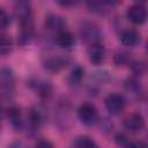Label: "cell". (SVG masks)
<instances>
[{"instance_id": "1", "label": "cell", "mask_w": 148, "mask_h": 148, "mask_svg": "<svg viewBox=\"0 0 148 148\" xmlns=\"http://www.w3.org/2000/svg\"><path fill=\"white\" fill-rule=\"evenodd\" d=\"M79 35L81 40L87 45L101 43L102 39V31L92 21H82L79 27Z\"/></svg>"}, {"instance_id": "2", "label": "cell", "mask_w": 148, "mask_h": 148, "mask_svg": "<svg viewBox=\"0 0 148 148\" xmlns=\"http://www.w3.org/2000/svg\"><path fill=\"white\" fill-rule=\"evenodd\" d=\"M16 80L15 74L10 67H2L0 74V89H1V97L3 99L10 101L15 94Z\"/></svg>"}, {"instance_id": "3", "label": "cell", "mask_w": 148, "mask_h": 148, "mask_svg": "<svg viewBox=\"0 0 148 148\" xmlns=\"http://www.w3.org/2000/svg\"><path fill=\"white\" fill-rule=\"evenodd\" d=\"M71 62V59L68 56L65 54H47L43 58V67L45 71L57 74L61 71H64Z\"/></svg>"}, {"instance_id": "4", "label": "cell", "mask_w": 148, "mask_h": 148, "mask_svg": "<svg viewBox=\"0 0 148 148\" xmlns=\"http://www.w3.org/2000/svg\"><path fill=\"white\" fill-rule=\"evenodd\" d=\"M76 116L80 123L86 126H92L99 121L98 111L92 103H82L76 110Z\"/></svg>"}, {"instance_id": "5", "label": "cell", "mask_w": 148, "mask_h": 148, "mask_svg": "<svg viewBox=\"0 0 148 148\" xmlns=\"http://www.w3.org/2000/svg\"><path fill=\"white\" fill-rule=\"evenodd\" d=\"M46 121V110L43 105H35L28 113V127L30 134L37 133Z\"/></svg>"}, {"instance_id": "6", "label": "cell", "mask_w": 148, "mask_h": 148, "mask_svg": "<svg viewBox=\"0 0 148 148\" xmlns=\"http://www.w3.org/2000/svg\"><path fill=\"white\" fill-rule=\"evenodd\" d=\"M127 105V101L124 95L118 92H111L104 98V106L111 116L120 114Z\"/></svg>"}, {"instance_id": "7", "label": "cell", "mask_w": 148, "mask_h": 148, "mask_svg": "<svg viewBox=\"0 0 148 148\" xmlns=\"http://www.w3.org/2000/svg\"><path fill=\"white\" fill-rule=\"evenodd\" d=\"M14 13L20 22V25L34 23L31 0H14Z\"/></svg>"}, {"instance_id": "8", "label": "cell", "mask_w": 148, "mask_h": 148, "mask_svg": "<svg viewBox=\"0 0 148 148\" xmlns=\"http://www.w3.org/2000/svg\"><path fill=\"white\" fill-rule=\"evenodd\" d=\"M123 125L124 128L126 131H128L130 133L136 134L139 132H141L145 126H146V120L143 118V116L139 112H132L128 116L125 117V119L123 120Z\"/></svg>"}, {"instance_id": "9", "label": "cell", "mask_w": 148, "mask_h": 148, "mask_svg": "<svg viewBox=\"0 0 148 148\" xmlns=\"http://www.w3.org/2000/svg\"><path fill=\"white\" fill-rule=\"evenodd\" d=\"M126 16L130 22H132L133 24L140 25L148 21V9L145 7V5L135 3L127 8Z\"/></svg>"}, {"instance_id": "10", "label": "cell", "mask_w": 148, "mask_h": 148, "mask_svg": "<svg viewBox=\"0 0 148 148\" xmlns=\"http://www.w3.org/2000/svg\"><path fill=\"white\" fill-rule=\"evenodd\" d=\"M44 28H45V30H47L50 34H52L54 36L56 34L67 29V22L62 16H60L58 14H50L45 18Z\"/></svg>"}, {"instance_id": "11", "label": "cell", "mask_w": 148, "mask_h": 148, "mask_svg": "<svg viewBox=\"0 0 148 148\" xmlns=\"http://www.w3.org/2000/svg\"><path fill=\"white\" fill-rule=\"evenodd\" d=\"M6 117L10 124V126L15 130V131H23L25 127V121L23 119L22 116V111L20 110V108L12 105L8 106L6 110Z\"/></svg>"}, {"instance_id": "12", "label": "cell", "mask_w": 148, "mask_h": 148, "mask_svg": "<svg viewBox=\"0 0 148 148\" xmlns=\"http://www.w3.org/2000/svg\"><path fill=\"white\" fill-rule=\"evenodd\" d=\"M88 54V59L92 65L99 66L104 62L105 60V47L102 43H96V44H91L88 47L87 51Z\"/></svg>"}, {"instance_id": "13", "label": "cell", "mask_w": 148, "mask_h": 148, "mask_svg": "<svg viewBox=\"0 0 148 148\" xmlns=\"http://www.w3.org/2000/svg\"><path fill=\"white\" fill-rule=\"evenodd\" d=\"M30 87L36 91V94L42 99H49L52 95L53 88L52 84L49 81L42 80V79H35L30 82Z\"/></svg>"}, {"instance_id": "14", "label": "cell", "mask_w": 148, "mask_h": 148, "mask_svg": "<svg viewBox=\"0 0 148 148\" xmlns=\"http://www.w3.org/2000/svg\"><path fill=\"white\" fill-rule=\"evenodd\" d=\"M53 40L58 47L64 49V50H69L75 44V38H74L73 34L71 31H68L67 29L56 34L53 36Z\"/></svg>"}, {"instance_id": "15", "label": "cell", "mask_w": 148, "mask_h": 148, "mask_svg": "<svg viewBox=\"0 0 148 148\" xmlns=\"http://www.w3.org/2000/svg\"><path fill=\"white\" fill-rule=\"evenodd\" d=\"M120 43L127 47H134L140 43V34L131 28L123 29L119 34Z\"/></svg>"}, {"instance_id": "16", "label": "cell", "mask_w": 148, "mask_h": 148, "mask_svg": "<svg viewBox=\"0 0 148 148\" xmlns=\"http://www.w3.org/2000/svg\"><path fill=\"white\" fill-rule=\"evenodd\" d=\"M35 38V27L34 23H27L20 25V32L17 36V43L20 45H27L31 43V40Z\"/></svg>"}, {"instance_id": "17", "label": "cell", "mask_w": 148, "mask_h": 148, "mask_svg": "<svg viewBox=\"0 0 148 148\" xmlns=\"http://www.w3.org/2000/svg\"><path fill=\"white\" fill-rule=\"evenodd\" d=\"M83 77H84V68L81 67L80 65H76V66L72 69V72L69 73L67 81H68V84H69V86H72V87H77V86L81 84Z\"/></svg>"}, {"instance_id": "18", "label": "cell", "mask_w": 148, "mask_h": 148, "mask_svg": "<svg viewBox=\"0 0 148 148\" xmlns=\"http://www.w3.org/2000/svg\"><path fill=\"white\" fill-rule=\"evenodd\" d=\"M124 87H125V89H126L130 94H132V95H134V96H139V95L142 94V86H141L140 81L136 79V76L128 77V79L125 81Z\"/></svg>"}, {"instance_id": "19", "label": "cell", "mask_w": 148, "mask_h": 148, "mask_svg": "<svg viewBox=\"0 0 148 148\" xmlns=\"http://www.w3.org/2000/svg\"><path fill=\"white\" fill-rule=\"evenodd\" d=\"M71 146L72 147H76V148H96L97 143L90 136L81 135V136L75 138Z\"/></svg>"}, {"instance_id": "20", "label": "cell", "mask_w": 148, "mask_h": 148, "mask_svg": "<svg viewBox=\"0 0 148 148\" xmlns=\"http://www.w3.org/2000/svg\"><path fill=\"white\" fill-rule=\"evenodd\" d=\"M87 2V6L88 8L92 12V13H96V14H99V15H104L106 13H109L110 10L102 3L101 0H86Z\"/></svg>"}, {"instance_id": "21", "label": "cell", "mask_w": 148, "mask_h": 148, "mask_svg": "<svg viewBox=\"0 0 148 148\" xmlns=\"http://www.w3.org/2000/svg\"><path fill=\"white\" fill-rule=\"evenodd\" d=\"M13 50V42L10 39V37L8 35H6L5 32L1 34V42H0V53L2 57H6L7 54H9Z\"/></svg>"}, {"instance_id": "22", "label": "cell", "mask_w": 148, "mask_h": 148, "mask_svg": "<svg viewBox=\"0 0 148 148\" xmlns=\"http://www.w3.org/2000/svg\"><path fill=\"white\" fill-rule=\"evenodd\" d=\"M113 61L117 66H125V65H130L132 64L131 60V54L125 52V51H118L114 53L113 56Z\"/></svg>"}, {"instance_id": "23", "label": "cell", "mask_w": 148, "mask_h": 148, "mask_svg": "<svg viewBox=\"0 0 148 148\" xmlns=\"http://www.w3.org/2000/svg\"><path fill=\"white\" fill-rule=\"evenodd\" d=\"M9 24H10V16L3 8H1L0 9V27H1V31L5 32V30L9 27Z\"/></svg>"}, {"instance_id": "24", "label": "cell", "mask_w": 148, "mask_h": 148, "mask_svg": "<svg viewBox=\"0 0 148 148\" xmlns=\"http://www.w3.org/2000/svg\"><path fill=\"white\" fill-rule=\"evenodd\" d=\"M114 142L118 145V146H120V147H132V140H130L126 135H124V134H117L116 136H114Z\"/></svg>"}, {"instance_id": "25", "label": "cell", "mask_w": 148, "mask_h": 148, "mask_svg": "<svg viewBox=\"0 0 148 148\" xmlns=\"http://www.w3.org/2000/svg\"><path fill=\"white\" fill-rule=\"evenodd\" d=\"M131 67H132V72L134 74V76H138V75H142V73L145 72L146 67L142 62L140 61H135V62H132L131 64Z\"/></svg>"}, {"instance_id": "26", "label": "cell", "mask_w": 148, "mask_h": 148, "mask_svg": "<svg viewBox=\"0 0 148 148\" xmlns=\"http://www.w3.org/2000/svg\"><path fill=\"white\" fill-rule=\"evenodd\" d=\"M82 0H58L59 5L62 6V7H66V8H71V7H74V6H77Z\"/></svg>"}, {"instance_id": "27", "label": "cell", "mask_w": 148, "mask_h": 148, "mask_svg": "<svg viewBox=\"0 0 148 148\" xmlns=\"http://www.w3.org/2000/svg\"><path fill=\"white\" fill-rule=\"evenodd\" d=\"M101 1H102V3H103L109 10H111L112 8H114V7H117L118 5L121 3V0H101Z\"/></svg>"}, {"instance_id": "28", "label": "cell", "mask_w": 148, "mask_h": 148, "mask_svg": "<svg viewBox=\"0 0 148 148\" xmlns=\"http://www.w3.org/2000/svg\"><path fill=\"white\" fill-rule=\"evenodd\" d=\"M101 131H103L104 133H110L111 128H112V124L110 121H108V119H103L102 120V125H101Z\"/></svg>"}, {"instance_id": "29", "label": "cell", "mask_w": 148, "mask_h": 148, "mask_svg": "<svg viewBox=\"0 0 148 148\" xmlns=\"http://www.w3.org/2000/svg\"><path fill=\"white\" fill-rule=\"evenodd\" d=\"M36 147H42V148H52V147H53V145H52L50 141H47V140L40 139V140H38V141L36 142Z\"/></svg>"}, {"instance_id": "30", "label": "cell", "mask_w": 148, "mask_h": 148, "mask_svg": "<svg viewBox=\"0 0 148 148\" xmlns=\"http://www.w3.org/2000/svg\"><path fill=\"white\" fill-rule=\"evenodd\" d=\"M134 1H135V3H139V5H145L148 2V0H134Z\"/></svg>"}]
</instances>
